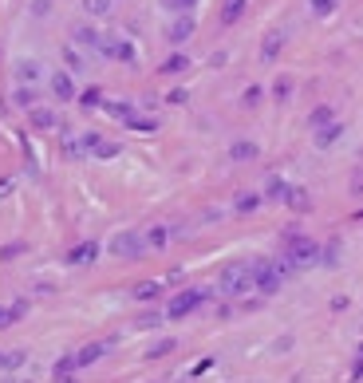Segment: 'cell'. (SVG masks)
<instances>
[{
  "instance_id": "cell-1",
  "label": "cell",
  "mask_w": 363,
  "mask_h": 383,
  "mask_svg": "<svg viewBox=\"0 0 363 383\" xmlns=\"http://www.w3.org/2000/svg\"><path fill=\"white\" fill-rule=\"evenodd\" d=\"M288 261H253V289H261L265 296L281 293V281L288 277Z\"/></svg>"
},
{
  "instance_id": "cell-2",
  "label": "cell",
  "mask_w": 363,
  "mask_h": 383,
  "mask_svg": "<svg viewBox=\"0 0 363 383\" xmlns=\"http://www.w3.org/2000/svg\"><path fill=\"white\" fill-rule=\"evenodd\" d=\"M222 293L225 296H241V293H249L253 289V265L249 261H233V265H225L222 269Z\"/></svg>"
},
{
  "instance_id": "cell-3",
  "label": "cell",
  "mask_w": 363,
  "mask_h": 383,
  "mask_svg": "<svg viewBox=\"0 0 363 383\" xmlns=\"http://www.w3.org/2000/svg\"><path fill=\"white\" fill-rule=\"evenodd\" d=\"M99 134L95 131H63L60 134V146H63V154L68 158H87V154H95L99 151Z\"/></svg>"
},
{
  "instance_id": "cell-4",
  "label": "cell",
  "mask_w": 363,
  "mask_h": 383,
  "mask_svg": "<svg viewBox=\"0 0 363 383\" xmlns=\"http://www.w3.org/2000/svg\"><path fill=\"white\" fill-rule=\"evenodd\" d=\"M284 261H288V269H308V265H316V261H320V245H316V241H308V237H288Z\"/></svg>"
},
{
  "instance_id": "cell-5",
  "label": "cell",
  "mask_w": 363,
  "mask_h": 383,
  "mask_svg": "<svg viewBox=\"0 0 363 383\" xmlns=\"http://www.w3.org/2000/svg\"><path fill=\"white\" fill-rule=\"evenodd\" d=\"M202 301H205V289H186V293H178L170 304H166V320H186Z\"/></svg>"
},
{
  "instance_id": "cell-6",
  "label": "cell",
  "mask_w": 363,
  "mask_h": 383,
  "mask_svg": "<svg viewBox=\"0 0 363 383\" xmlns=\"http://www.w3.org/2000/svg\"><path fill=\"white\" fill-rule=\"evenodd\" d=\"M142 249H146V237H139L134 230H122L111 237V253L115 257H127V261H134V257H142Z\"/></svg>"
},
{
  "instance_id": "cell-7",
  "label": "cell",
  "mask_w": 363,
  "mask_h": 383,
  "mask_svg": "<svg viewBox=\"0 0 363 383\" xmlns=\"http://www.w3.org/2000/svg\"><path fill=\"white\" fill-rule=\"evenodd\" d=\"M103 56L122 60V63H134V44L127 40V36H107V44H103Z\"/></svg>"
},
{
  "instance_id": "cell-8",
  "label": "cell",
  "mask_w": 363,
  "mask_h": 383,
  "mask_svg": "<svg viewBox=\"0 0 363 383\" xmlns=\"http://www.w3.org/2000/svg\"><path fill=\"white\" fill-rule=\"evenodd\" d=\"M71 36H75V44H79V48H91V51H103V44H107V36H103L99 28H91V24H75V28H71Z\"/></svg>"
},
{
  "instance_id": "cell-9",
  "label": "cell",
  "mask_w": 363,
  "mask_h": 383,
  "mask_svg": "<svg viewBox=\"0 0 363 383\" xmlns=\"http://www.w3.org/2000/svg\"><path fill=\"white\" fill-rule=\"evenodd\" d=\"M107 348H111V340H99V344H87V348H79V352H75V363H79V368H87V363H95V360H103V356H107Z\"/></svg>"
},
{
  "instance_id": "cell-10",
  "label": "cell",
  "mask_w": 363,
  "mask_h": 383,
  "mask_svg": "<svg viewBox=\"0 0 363 383\" xmlns=\"http://www.w3.org/2000/svg\"><path fill=\"white\" fill-rule=\"evenodd\" d=\"M51 91H56V99H75V83H71L68 71H56L51 75Z\"/></svg>"
},
{
  "instance_id": "cell-11",
  "label": "cell",
  "mask_w": 363,
  "mask_h": 383,
  "mask_svg": "<svg viewBox=\"0 0 363 383\" xmlns=\"http://www.w3.org/2000/svg\"><path fill=\"white\" fill-rule=\"evenodd\" d=\"M95 257H99V245H95V241L75 245V249L68 253V261H71V265H87V261H95Z\"/></svg>"
},
{
  "instance_id": "cell-12",
  "label": "cell",
  "mask_w": 363,
  "mask_h": 383,
  "mask_svg": "<svg viewBox=\"0 0 363 383\" xmlns=\"http://www.w3.org/2000/svg\"><path fill=\"white\" fill-rule=\"evenodd\" d=\"M28 119H32V127H40V131H56V127H60V119L51 111H44V107H32Z\"/></svg>"
},
{
  "instance_id": "cell-13",
  "label": "cell",
  "mask_w": 363,
  "mask_h": 383,
  "mask_svg": "<svg viewBox=\"0 0 363 383\" xmlns=\"http://www.w3.org/2000/svg\"><path fill=\"white\" fill-rule=\"evenodd\" d=\"M83 12L95 16V20H103V16H111L115 12V0H83Z\"/></svg>"
},
{
  "instance_id": "cell-14",
  "label": "cell",
  "mask_w": 363,
  "mask_h": 383,
  "mask_svg": "<svg viewBox=\"0 0 363 383\" xmlns=\"http://www.w3.org/2000/svg\"><path fill=\"white\" fill-rule=\"evenodd\" d=\"M284 48V32H269L265 36V44H261V56L265 60H276V51Z\"/></svg>"
},
{
  "instance_id": "cell-15",
  "label": "cell",
  "mask_w": 363,
  "mask_h": 383,
  "mask_svg": "<svg viewBox=\"0 0 363 383\" xmlns=\"http://www.w3.org/2000/svg\"><path fill=\"white\" fill-rule=\"evenodd\" d=\"M190 36H193V20H190V16H182V20L170 24V40H174V44L190 40Z\"/></svg>"
},
{
  "instance_id": "cell-16",
  "label": "cell",
  "mask_w": 363,
  "mask_h": 383,
  "mask_svg": "<svg viewBox=\"0 0 363 383\" xmlns=\"http://www.w3.org/2000/svg\"><path fill=\"white\" fill-rule=\"evenodd\" d=\"M229 158H233V162L257 158V142H233V146H229Z\"/></svg>"
},
{
  "instance_id": "cell-17",
  "label": "cell",
  "mask_w": 363,
  "mask_h": 383,
  "mask_svg": "<svg viewBox=\"0 0 363 383\" xmlns=\"http://www.w3.org/2000/svg\"><path fill=\"white\" fill-rule=\"evenodd\" d=\"M340 134H343L340 123H328V127H320V131H316V146H332V142L340 139Z\"/></svg>"
},
{
  "instance_id": "cell-18",
  "label": "cell",
  "mask_w": 363,
  "mask_h": 383,
  "mask_svg": "<svg viewBox=\"0 0 363 383\" xmlns=\"http://www.w3.org/2000/svg\"><path fill=\"white\" fill-rule=\"evenodd\" d=\"M288 190H293V186H288L284 178H269V194H265V198H272V202H288Z\"/></svg>"
},
{
  "instance_id": "cell-19",
  "label": "cell",
  "mask_w": 363,
  "mask_h": 383,
  "mask_svg": "<svg viewBox=\"0 0 363 383\" xmlns=\"http://www.w3.org/2000/svg\"><path fill=\"white\" fill-rule=\"evenodd\" d=\"M24 363V352H12V348H0V372H16Z\"/></svg>"
},
{
  "instance_id": "cell-20",
  "label": "cell",
  "mask_w": 363,
  "mask_h": 383,
  "mask_svg": "<svg viewBox=\"0 0 363 383\" xmlns=\"http://www.w3.org/2000/svg\"><path fill=\"white\" fill-rule=\"evenodd\" d=\"M241 12H245V0H225L222 24H237V20H241Z\"/></svg>"
},
{
  "instance_id": "cell-21",
  "label": "cell",
  "mask_w": 363,
  "mask_h": 383,
  "mask_svg": "<svg viewBox=\"0 0 363 383\" xmlns=\"http://www.w3.org/2000/svg\"><path fill=\"white\" fill-rule=\"evenodd\" d=\"M288 206H293V210H312V198H308V190H300V186H293V190H288Z\"/></svg>"
},
{
  "instance_id": "cell-22",
  "label": "cell",
  "mask_w": 363,
  "mask_h": 383,
  "mask_svg": "<svg viewBox=\"0 0 363 383\" xmlns=\"http://www.w3.org/2000/svg\"><path fill=\"white\" fill-rule=\"evenodd\" d=\"M16 75L28 80V83H36V80H40V63H36V60H20V63H16Z\"/></svg>"
},
{
  "instance_id": "cell-23",
  "label": "cell",
  "mask_w": 363,
  "mask_h": 383,
  "mask_svg": "<svg viewBox=\"0 0 363 383\" xmlns=\"http://www.w3.org/2000/svg\"><path fill=\"white\" fill-rule=\"evenodd\" d=\"M158 293H162V284H158V281H142V284H134V296H139V301H154Z\"/></svg>"
},
{
  "instance_id": "cell-24",
  "label": "cell",
  "mask_w": 363,
  "mask_h": 383,
  "mask_svg": "<svg viewBox=\"0 0 363 383\" xmlns=\"http://www.w3.org/2000/svg\"><path fill=\"white\" fill-rule=\"evenodd\" d=\"M79 103L87 107V111H95V107H103V91H99V87H87V91L79 95Z\"/></svg>"
},
{
  "instance_id": "cell-25",
  "label": "cell",
  "mask_w": 363,
  "mask_h": 383,
  "mask_svg": "<svg viewBox=\"0 0 363 383\" xmlns=\"http://www.w3.org/2000/svg\"><path fill=\"white\" fill-rule=\"evenodd\" d=\"M107 115H115V119H127V123H131V119H134V107H131V103H107Z\"/></svg>"
},
{
  "instance_id": "cell-26",
  "label": "cell",
  "mask_w": 363,
  "mask_h": 383,
  "mask_svg": "<svg viewBox=\"0 0 363 383\" xmlns=\"http://www.w3.org/2000/svg\"><path fill=\"white\" fill-rule=\"evenodd\" d=\"M75 368H79V363H75V356H60L51 372H56V379H60V375H71V372H75Z\"/></svg>"
},
{
  "instance_id": "cell-27",
  "label": "cell",
  "mask_w": 363,
  "mask_h": 383,
  "mask_svg": "<svg viewBox=\"0 0 363 383\" xmlns=\"http://www.w3.org/2000/svg\"><path fill=\"white\" fill-rule=\"evenodd\" d=\"M190 68V60H186V56H170V60L162 63V71H166V75H178V71H186Z\"/></svg>"
},
{
  "instance_id": "cell-28",
  "label": "cell",
  "mask_w": 363,
  "mask_h": 383,
  "mask_svg": "<svg viewBox=\"0 0 363 383\" xmlns=\"http://www.w3.org/2000/svg\"><path fill=\"white\" fill-rule=\"evenodd\" d=\"M166 241H170V233L162 230V225H154V230L146 233V245H154V249H162V245H166Z\"/></svg>"
},
{
  "instance_id": "cell-29",
  "label": "cell",
  "mask_w": 363,
  "mask_h": 383,
  "mask_svg": "<svg viewBox=\"0 0 363 383\" xmlns=\"http://www.w3.org/2000/svg\"><path fill=\"white\" fill-rule=\"evenodd\" d=\"M170 352H174V340H158L146 356H151V360H162V356H170Z\"/></svg>"
},
{
  "instance_id": "cell-30",
  "label": "cell",
  "mask_w": 363,
  "mask_h": 383,
  "mask_svg": "<svg viewBox=\"0 0 363 383\" xmlns=\"http://www.w3.org/2000/svg\"><path fill=\"white\" fill-rule=\"evenodd\" d=\"M257 206H261V194H245V198H237V210H241V213L257 210Z\"/></svg>"
},
{
  "instance_id": "cell-31",
  "label": "cell",
  "mask_w": 363,
  "mask_h": 383,
  "mask_svg": "<svg viewBox=\"0 0 363 383\" xmlns=\"http://www.w3.org/2000/svg\"><path fill=\"white\" fill-rule=\"evenodd\" d=\"M12 99L20 103V107H28V111H32V107H36V91H32V87L24 91V87H20V91H16V95H12Z\"/></svg>"
},
{
  "instance_id": "cell-32",
  "label": "cell",
  "mask_w": 363,
  "mask_h": 383,
  "mask_svg": "<svg viewBox=\"0 0 363 383\" xmlns=\"http://www.w3.org/2000/svg\"><path fill=\"white\" fill-rule=\"evenodd\" d=\"M328 123H332V111H328V107H316L312 111V127L320 131V127H328Z\"/></svg>"
},
{
  "instance_id": "cell-33",
  "label": "cell",
  "mask_w": 363,
  "mask_h": 383,
  "mask_svg": "<svg viewBox=\"0 0 363 383\" xmlns=\"http://www.w3.org/2000/svg\"><path fill=\"white\" fill-rule=\"evenodd\" d=\"M131 131H139V134H151V131H158V127H154L151 119H139V115H134V119H131Z\"/></svg>"
},
{
  "instance_id": "cell-34",
  "label": "cell",
  "mask_w": 363,
  "mask_h": 383,
  "mask_svg": "<svg viewBox=\"0 0 363 383\" xmlns=\"http://www.w3.org/2000/svg\"><path fill=\"white\" fill-rule=\"evenodd\" d=\"M308 4H312V12H316V16H328V12L336 8V0H308Z\"/></svg>"
},
{
  "instance_id": "cell-35",
  "label": "cell",
  "mask_w": 363,
  "mask_h": 383,
  "mask_svg": "<svg viewBox=\"0 0 363 383\" xmlns=\"http://www.w3.org/2000/svg\"><path fill=\"white\" fill-rule=\"evenodd\" d=\"M162 320H166V316H162V313H146V316H142V320H139V328H158Z\"/></svg>"
},
{
  "instance_id": "cell-36",
  "label": "cell",
  "mask_w": 363,
  "mask_h": 383,
  "mask_svg": "<svg viewBox=\"0 0 363 383\" xmlns=\"http://www.w3.org/2000/svg\"><path fill=\"white\" fill-rule=\"evenodd\" d=\"M272 91H276V99H288V95H293V83H288V80H276V87H272Z\"/></svg>"
},
{
  "instance_id": "cell-37",
  "label": "cell",
  "mask_w": 363,
  "mask_h": 383,
  "mask_svg": "<svg viewBox=\"0 0 363 383\" xmlns=\"http://www.w3.org/2000/svg\"><path fill=\"white\" fill-rule=\"evenodd\" d=\"M99 158H115V154H119V146H115V142H99Z\"/></svg>"
},
{
  "instance_id": "cell-38",
  "label": "cell",
  "mask_w": 363,
  "mask_h": 383,
  "mask_svg": "<svg viewBox=\"0 0 363 383\" xmlns=\"http://www.w3.org/2000/svg\"><path fill=\"white\" fill-rule=\"evenodd\" d=\"M63 56H68L71 71H83V60H79V56H75V48H63Z\"/></svg>"
},
{
  "instance_id": "cell-39",
  "label": "cell",
  "mask_w": 363,
  "mask_h": 383,
  "mask_svg": "<svg viewBox=\"0 0 363 383\" xmlns=\"http://www.w3.org/2000/svg\"><path fill=\"white\" fill-rule=\"evenodd\" d=\"M241 99H245V107H253V103H261V87H249V91L241 95Z\"/></svg>"
},
{
  "instance_id": "cell-40",
  "label": "cell",
  "mask_w": 363,
  "mask_h": 383,
  "mask_svg": "<svg viewBox=\"0 0 363 383\" xmlns=\"http://www.w3.org/2000/svg\"><path fill=\"white\" fill-rule=\"evenodd\" d=\"M8 324H16V316H12V308H0V328H8Z\"/></svg>"
},
{
  "instance_id": "cell-41",
  "label": "cell",
  "mask_w": 363,
  "mask_h": 383,
  "mask_svg": "<svg viewBox=\"0 0 363 383\" xmlns=\"http://www.w3.org/2000/svg\"><path fill=\"white\" fill-rule=\"evenodd\" d=\"M198 0H170V8H178V12H186V8H193Z\"/></svg>"
},
{
  "instance_id": "cell-42",
  "label": "cell",
  "mask_w": 363,
  "mask_h": 383,
  "mask_svg": "<svg viewBox=\"0 0 363 383\" xmlns=\"http://www.w3.org/2000/svg\"><path fill=\"white\" fill-rule=\"evenodd\" d=\"M24 313H28V301H16V304H12V316H16V320H20Z\"/></svg>"
},
{
  "instance_id": "cell-43",
  "label": "cell",
  "mask_w": 363,
  "mask_h": 383,
  "mask_svg": "<svg viewBox=\"0 0 363 383\" xmlns=\"http://www.w3.org/2000/svg\"><path fill=\"white\" fill-rule=\"evenodd\" d=\"M56 383H79V379H75V375H60Z\"/></svg>"
},
{
  "instance_id": "cell-44",
  "label": "cell",
  "mask_w": 363,
  "mask_h": 383,
  "mask_svg": "<svg viewBox=\"0 0 363 383\" xmlns=\"http://www.w3.org/2000/svg\"><path fill=\"white\" fill-rule=\"evenodd\" d=\"M359 352H363V348H359Z\"/></svg>"
}]
</instances>
